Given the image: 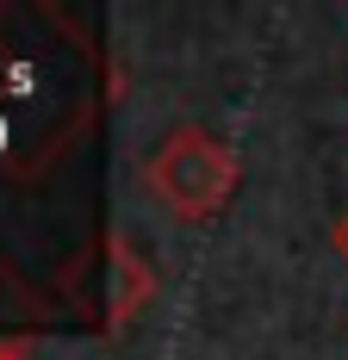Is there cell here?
I'll list each match as a JSON object with an SVG mask.
<instances>
[{
  "instance_id": "cell-3",
  "label": "cell",
  "mask_w": 348,
  "mask_h": 360,
  "mask_svg": "<svg viewBox=\"0 0 348 360\" xmlns=\"http://www.w3.org/2000/svg\"><path fill=\"white\" fill-rule=\"evenodd\" d=\"M336 255L348 261V212H342V224H336Z\"/></svg>"
},
{
  "instance_id": "cell-1",
  "label": "cell",
  "mask_w": 348,
  "mask_h": 360,
  "mask_svg": "<svg viewBox=\"0 0 348 360\" xmlns=\"http://www.w3.org/2000/svg\"><path fill=\"white\" fill-rule=\"evenodd\" d=\"M143 180L180 224H211L237 193V155L199 124H174L168 137L149 149Z\"/></svg>"
},
{
  "instance_id": "cell-2",
  "label": "cell",
  "mask_w": 348,
  "mask_h": 360,
  "mask_svg": "<svg viewBox=\"0 0 348 360\" xmlns=\"http://www.w3.org/2000/svg\"><path fill=\"white\" fill-rule=\"evenodd\" d=\"M112 286H106V329L118 335V329L131 323L137 311H149V298H156V267H149V255L131 243V236H112Z\"/></svg>"
},
{
  "instance_id": "cell-4",
  "label": "cell",
  "mask_w": 348,
  "mask_h": 360,
  "mask_svg": "<svg viewBox=\"0 0 348 360\" xmlns=\"http://www.w3.org/2000/svg\"><path fill=\"white\" fill-rule=\"evenodd\" d=\"M0 360H25V354H19V348H13V342H0Z\"/></svg>"
}]
</instances>
